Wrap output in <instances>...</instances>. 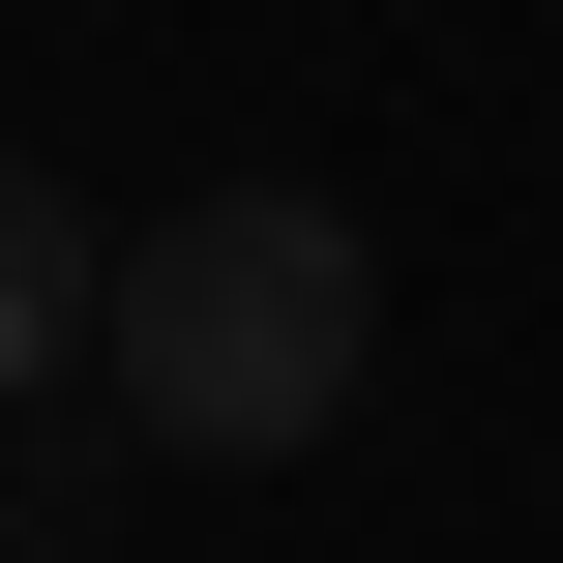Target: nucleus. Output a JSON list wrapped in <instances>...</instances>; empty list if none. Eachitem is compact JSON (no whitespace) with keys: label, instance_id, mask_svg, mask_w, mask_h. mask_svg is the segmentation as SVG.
I'll use <instances>...</instances> for the list:
<instances>
[{"label":"nucleus","instance_id":"nucleus-1","mask_svg":"<svg viewBox=\"0 0 563 563\" xmlns=\"http://www.w3.org/2000/svg\"><path fill=\"white\" fill-rule=\"evenodd\" d=\"M89 356H119V445H178V475H267V445H327V416H356V356H386V267H356V208H327V178H178V208L119 238Z\"/></svg>","mask_w":563,"mask_h":563},{"label":"nucleus","instance_id":"nucleus-2","mask_svg":"<svg viewBox=\"0 0 563 563\" xmlns=\"http://www.w3.org/2000/svg\"><path fill=\"white\" fill-rule=\"evenodd\" d=\"M89 297H119V267H89V208L0 148V416H59V386H89Z\"/></svg>","mask_w":563,"mask_h":563}]
</instances>
